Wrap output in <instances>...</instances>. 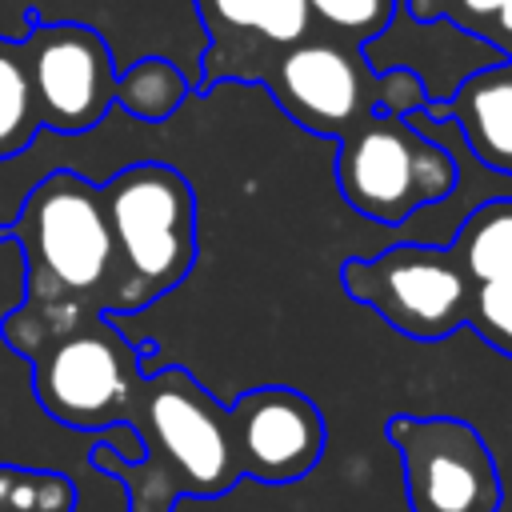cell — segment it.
<instances>
[{
    "label": "cell",
    "mask_w": 512,
    "mask_h": 512,
    "mask_svg": "<svg viewBox=\"0 0 512 512\" xmlns=\"http://www.w3.org/2000/svg\"><path fill=\"white\" fill-rule=\"evenodd\" d=\"M0 240L20 244L24 300L0 320L4 344L36 360L64 332L116 316V244L104 212L100 184L80 172L56 168L24 196Z\"/></svg>",
    "instance_id": "1"
},
{
    "label": "cell",
    "mask_w": 512,
    "mask_h": 512,
    "mask_svg": "<svg viewBox=\"0 0 512 512\" xmlns=\"http://www.w3.org/2000/svg\"><path fill=\"white\" fill-rule=\"evenodd\" d=\"M132 432L144 448L136 464H124L112 444L92 452L96 468L116 472L132 488V512H172L180 496L212 500L240 480L228 408L180 364L144 372Z\"/></svg>",
    "instance_id": "2"
},
{
    "label": "cell",
    "mask_w": 512,
    "mask_h": 512,
    "mask_svg": "<svg viewBox=\"0 0 512 512\" xmlns=\"http://www.w3.org/2000/svg\"><path fill=\"white\" fill-rule=\"evenodd\" d=\"M116 244V316L168 296L196 264V192L160 160H136L100 184Z\"/></svg>",
    "instance_id": "3"
},
{
    "label": "cell",
    "mask_w": 512,
    "mask_h": 512,
    "mask_svg": "<svg viewBox=\"0 0 512 512\" xmlns=\"http://www.w3.org/2000/svg\"><path fill=\"white\" fill-rule=\"evenodd\" d=\"M268 96L312 136L344 140L372 112L412 116L428 104V88L412 68L372 72L360 44L312 28L284 48L260 76Z\"/></svg>",
    "instance_id": "4"
},
{
    "label": "cell",
    "mask_w": 512,
    "mask_h": 512,
    "mask_svg": "<svg viewBox=\"0 0 512 512\" xmlns=\"http://www.w3.org/2000/svg\"><path fill=\"white\" fill-rule=\"evenodd\" d=\"M456 160L444 144L424 136L412 116L372 112L336 152L340 196L376 224H404L412 212L452 196Z\"/></svg>",
    "instance_id": "5"
},
{
    "label": "cell",
    "mask_w": 512,
    "mask_h": 512,
    "mask_svg": "<svg viewBox=\"0 0 512 512\" xmlns=\"http://www.w3.org/2000/svg\"><path fill=\"white\" fill-rule=\"evenodd\" d=\"M144 348L152 344H136L108 316H96L28 360L32 392L52 420L76 432L132 424L144 388Z\"/></svg>",
    "instance_id": "6"
},
{
    "label": "cell",
    "mask_w": 512,
    "mask_h": 512,
    "mask_svg": "<svg viewBox=\"0 0 512 512\" xmlns=\"http://www.w3.org/2000/svg\"><path fill=\"white\" fill-rule=\"evenodd\" d=\"M340 288L412 340H444L464 328L472 296V280L452 248L432 244H392L380 256H352L340 264Z\"/></svg>",
    "instance_id": "7"
},
{
    "label": "cell",
    "mask_w": 512,
    "mask_h": 512,
    "mask_svg": "<svg viewBox=\"0 0 512 512\" xmlns=\"http://www.w3.org/2000/svg\"><path fill=\"white\" fill-rule=\"evenodd\" d=\"M388 440L400 452L412 512H496L504 480L484 436L460 416H392Z\"/></svg>",
    "instance_id": "8"
},
{
    "label": "cell",
    "mask_w": 512,
    "mask_h": 512,
    "mask_svg": "<svg viewBox=\"0 0 512 512\" xmlns=\"http://www.w3.org/2000/svg\"><path fill=\"white\" fill-rule=\"evenodd\" d=\"M24 20L32 32L20 44H24L40 124L60 136H80L96 128L116 104V76H120L104 36L76 20L44 24L36 8H24Z\"/></svg>",
    "instance_id": "9"
},
{
    "label": "cell",
    "mask_w": 512,
    "mask_h": 512,
    "mask_svg": "<svg viewBox=\"0 0 512 512\" xmlns=\"http://www.w3.org/2000/svg\"><path fill=\"white\" fill-rule=\"evenodd\" d=\"M232 448L240 476L260 484H292L308 476L324 456V416L320 408L284 384L248 388L228 408Z\"/></svg>",
    "instance_id": "10"
},
{
    "label": "cell",
    "mask_w": 512,
    "mask_h": 512,
    "mask_svg": "<svg viewBox=\"0 0 512 512\" xmlns=\"http://www.w3.org/2000/svg\"><path fill=\"white\" fill-rule=\"evenodd\" d=\"M208 32L196 92L228 80L260 84L268 64L312 32L308 0H192Z\"/></svg>",
    "instance_id": "11"
},
{
    "label": "cell",
    "mask_w": 512,
    "mask_h": 512,
    "mask_svg": "<svg viewBox=\"0 0 512 512\" xmlns=\"http://www.w3.org/2000/svg\"><path fill=\"white\" fill-rule=\"evenodd\" d=\"M420 116L452 120L484 168L512 176V60L464 76L448 100H428Z\"/></svg>",
    "instance_id": "12"
},
{
    "label": "cell",
    "mask_w": 512,
    "mask_h": 512,
    "mask_svg": "<svg viewBox=\"0 0 512 512\" xmlns=\"http://www.w3.org/2000/svg\"><path fill=\"white\" fill-rule=\"evenodd\" d=\"M448 248L472 284L512 280V196L476 204Z\"/></svg>",
    "instance_id": "13"
},
{
    "label": "cell",
    "mask_w": 512,
    "mask_h": 512,
    "mask_svg": "<svg viewBox=\"0 0 512 512\" xmlns=\"http://www.w3.org/2000/svg\"><path fill=\"white\" fill-rule=\"evenodd\" d=\"M184 100H188V76L168 56H140L116 76V104L144 124L168 120Z\"/></svg>",
    "instance_id": "14"
},
{
    "label": "cell",
    "mask_w": 512,
    "mask_h": 512,
    "mask_svg": "<svg viewBox=\"0 0 512 512\" xmlns=\"http://www.w3.org/2000/svg\"><path fill=\"white\" fill-rule=\"evenodd\" d=\"M40 108L32 96V76L20 40L0 36V160L20 156L40 136Z\"/></svg>",
    "instance_id": "15"
},
{
    "label": "cell",
    "mask_w": 512,
    "mask_h": 512,
    "mask_svg": "<svg viewBox=\"0 0 512 512\" xmlns=\"http://www.w3.org/2000/svg\"><path fill=\"white\" fill-rule=\"evenodd\" d=\"M0 512H76V484L64 472L0 464Z\"/></svg>",
    "instance_id": "16"
},
{
    "label": "cell",
    "mask_w": 512,
    "mask_h": 512,
    "mask_svg": "<svg viewBox=\"0 0 512 512\" xmlns=\"http://www.w3.org/2000/svg\"><path fill=\"white\" fill-rule=\"evenodd\" d=\"M312 28L348 44H372L396 16V0H308Z\"/></svg>",
    "instance_id": "17"
},
{
    "label": "cell",
    "mask_w": 512,
    "mask_h": 512,
    "mask_svg": "<svg viewBox=\"0 0 512 512\" xmlns=\"http://www.w3.org/2000/svg\"><path fill=\"white\" fill-rule=\"evenodd\" d=\"M488 348L500 356H512V280L472 284L468 296V320H464Z\"/></svg>",
    "instance_id": "18"
},
{
    "label": "cell",
    "mask_w": 512,
    "mask_h": 512,
    "mask_svg": "<svg viewBox=\"0 0 512 512\" xmlns=\"http://www.w3.org/2000/svg\"><path fill=\"white\" fill-rule=\"evenodd\" d=\"M408 16L420 20V24H432V20H448L472 36H488L496 12L504 8V0H404Z\"/></svg>",
    "instance_id": "19"
},
{
    "label": "cell",
    "mask_w": 512,
    "mask_h": 512,
    "mask_svg": "<svg viewBox=\"0 0 512 512\" xmlns=\"http://www.w3.org/2000/svg\"><path fill=\"white\" fill-rule=\"evenodd\" d=\"M484 40L496 44L500 60H512V0H504V8L496 12V20H492V28H488Z\"/></svg>",
    "instance_id": "20"
}]
</instances>
